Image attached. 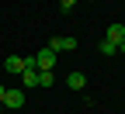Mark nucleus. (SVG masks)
Here are the masks:
<instances>
[{"label":"nucleus","mask_w":125,"mask_h":114,"mask_svg":"<svg viewBox=\"0 0 125 114\" xmlns=\"http://www.w3.org/2000/svg\"><path fill=\"white\" fill-rule=\"evenodd\" d=\"M21 83L24 87H38V69H24L21 73Z\"/></svg>","instance_id":"7"},{"label":"nucleus","mask_w":125,"mask_h":114,"mask_svg":"<svg viewBox=\"0 0 125 114\" xmlns=\"http://www.w3.org/2000/svg\"><path fill=\"white\" fill-rule=\"evenodd\" d=\"M66 87H73V90H83V87H87V76H83V73H76V69H73V73L66 76Z\"/></svg>","instance_id":"6"},{"label":"nucleus","mask_w":125,"mask_h":114,"mask_svg":"<svg viewBox=\"0 0 125 114\" xmlns=\"http://www.w3.org/2000/svg\"><path fill=\"white\" fill-rule=\"evenodd\" d=\"M45 48H52L56 55H59V52H76V38H70V35H52Z\"/></svg>","instance_id":"2"},{"label":"nucleus","mask_w":125,"mask_h":114,"mask_svg":"<svg viewBox=\"0 0 125 114\" xmlns=\"http://www.w3.org/2000/svg\"><path fill=\"white\" fill-rule=\"evenodd\" d=\"M73 4H76V0H59V7H62V10H70Z\"/></svg>","instance_id":"10"},{"label":"nucleus","mask_w":125,"mask_h":114,"mask_svg":"<svg viewBox=\"0 0 125 114\" xmlns=\"http://www.w3.org/2000/svg\"><path fill=\"white\" fill-rule=\"evenodd\" d=\"M118 52H122V55H125V42H122V45H118Z\"/></svg>","instance_id":"12"},{"label":"nucleus","mask_w":125,"mask_h":114,"mask_svg":"<svg viewBox=\"0 0 125 114\" xmlns=\"http://www.w3.org/2000/svg\"><path fill=\"white\" fill-rule=\"evenodd\" d=\"M0 114H4V107H0Z\"/></svg>","instance_id":"13"},{"label":"nucleus","mask_w":125,"mask_h":114,"mask_svg":"<svg viewBox=\"0 0 125 114\" xmlns=\"http://www.w3.org/2000/svg\"><path fill=\"white\" fill-rule=\"evenodd\" d=\"M118 52V45H111V42H101V55H115Z\"/></svg>","instance_id":"9"},{"label":"nucleus","mask_w":125,"mask_h":114,"mask_svg":"<svg viewBox=\"0 0 125 114\" xmlns=\"http://www.w3.org/2000/svg\"><path fill=\"white\" fill-rule=\"evenodd\" d=\"M4 69H7V73H14V76H21V73L28 69V59H21V55H10V59H4Z\"/></svg>","instance_id":"4"},{"label":"nucleus","mask_w":125,"mask_h":114,"mask_svg":"<svg viewBox=\"0 0 125 114\" xmlns=\"http://www.w3.org/2000/svg\"><path fill=\"white\" fill-rule=\"evenodd\" d=\"M56 62H59V59H56V52H52V48H42V52L35 55V66H38V69H52Z\"/></svg>","instance_id":"3"},{"label":"nucleus","mask_w":125,"mask_h":114,"mask_svg":"<svg viewBox=\"0 0 125 114\" xmlns=\"http://www.w3.org/2000/svg\"><path fill=\"white\" fill-rule=\"evenodd\" d=\"M56 83V73L52 69H38V87H52Z\"/></svg>","instance_id":"8"},{"label":"nucleus","mask_w":125,"mask_h":114,"mask_svg":"<svg viewBox=\"0 0 125 114\" xmlns=\"http://www.w3.org/2000/svg\"><path fill=\"white\" fill-rule=\"evenodd\" d=\"M0 107H4V111H21V107H24V90L7 87V90H4V100H0Z\"/></svg>","instance_id":"1"},{"label":"nucleus","mask_w":125,"mask_h":114,"mask_svg":"<svg viewBox=\"0 0 125 114\" xmlns=\"http://www.w3.org/2000/svg\"><path fill=\"white\" fill-rule=\"evenodd\" d=\"M104 42H111V45H122V42H125V24H118V21H115L111 28L104 31Z\"/></svg>","instance_id":"5"},{"label":"nucleus","mask_w":125,"mask_h":114,"mask_svg":"<svg viewBox=\"0 0 125 114\" xmlns=\"http://www.w3.org/2000/svg\"><path fill=\"white\" fill-rule=\"evenodd\" d=\"M4 90H7V87H4V83H0V100H4Z\"/></svg>","instance_id":"11"}]
</instances>
